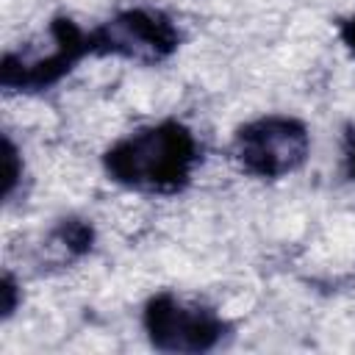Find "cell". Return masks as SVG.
<instances>
[{"label": "cell", "instance_id": "3957f363", "mask_svg": "<svg viewBox=\"0 0 355 355\" xmlns=\"http://www.w3.org/2000/svg\"><path fill=\"white\" fill-rule=\"evenodd\" d=\"M308 153V128L294 116L269 114L247 122L233 136L236 164L255 178H286L305 164Z\"/></svg>", "mask_w": 355, "mask_h": 355}, {"label": "cell", "instance_id": "7a4b0ae2", "mask_svg": "<svg viewBox=\"0 0 355 355\" xmlns=\"http://www.w3.org/2000/svg\"><path fill=\"white\" fill-rule=\"evenodd\" d=\"M83 55H92L89 33L72 19L55 17L47 28V39L3 55L0 83L11 92H42L58 83Z\"/></svg>", "mask_w": 355, "mask_h": 355}, {"label": "cell", "instance_id": "ba28073f", "mask_svg": "<svg viewBox=\"0 0 355 355\" xmlns=\"http://www.w3.org/2000/svg\"><path fill=\"white\" fill-rule=\"evenodd\" d=\"M341 39H344V44L355 53V17H349V19L341 22Z\"/></svg>", "mask_w": 355, "mask_h": 355}, {"label": "cell", "instance_id": "5b68a950", "mask_svg": "<svg viewBox=\"0 0 355 355\" xmlns=\"http://www.w3.org/2000/svg\"><path fill=\"white\" fill-rule=\"evenodd\" d=\"M144 330L161 352H208L222 344L227 322L208 305L164 291L144 305Z\"/></svg>", "mask_w": 355, "mask_h": 355}, {"label": "cell", "instance_id": "6da1fadb", "mask_svg": "<svg viewBox=\"0 0 355 355\" xmlns=\"http://www.w3.org/2000/svg\"><path fill=\"white\" fill-rule=\"evenodd\" d=\"M197 161L200 144L178 119L139 128L111 144L103 155L108 178L141 194H175L186 189Z\"/></svg>", "mask_w": 355, "mask_h": 355}, {"label": "cell", "instance_id": "52a82bcc", "mask_svg": "<svg viewBox=\"0 0 355 355\" xmlns=\"http://www.w3.org/2000/svg\"><path fill=\"white\" fill-rule=\"evenodd\" d=\"M344 164H347V175H349V178H355V133H349V136H347Z\"/></svg>", "mask_w": 355, "mask_h": 355}, {"label": "cell", "instance_id": "277c9868", "mask_svg": "<svg viewBox=\"0 0 355 355\" xmlns=\"http://www.w3.org/2000/svg\"><path fill=\"white\" fill-rule=\"evenodd\" d=\"M92 55H114L136 64L166 61L178 44V25L155 8H125L89 31Z\"/></svg>", "mask_w": 355, "mask_h": 355}, {"label": "cell", "instance_id": "8992f818", "mask_svg": "<svg viewBox=\"0 0 355 355\" xmlns=\"http://www.w3.org/2000/svg\"><path fill=\"white\" fill-rule=\"evenodd\" d=\"M3 161H6V172H3V194L6 197H11V191H14V186H17V180H19V175H22V161L17 158V150H14V144L6 139V155H3Z\"/></svg>", "mask_w": 355, "mask_h": 355}]
</instances>
